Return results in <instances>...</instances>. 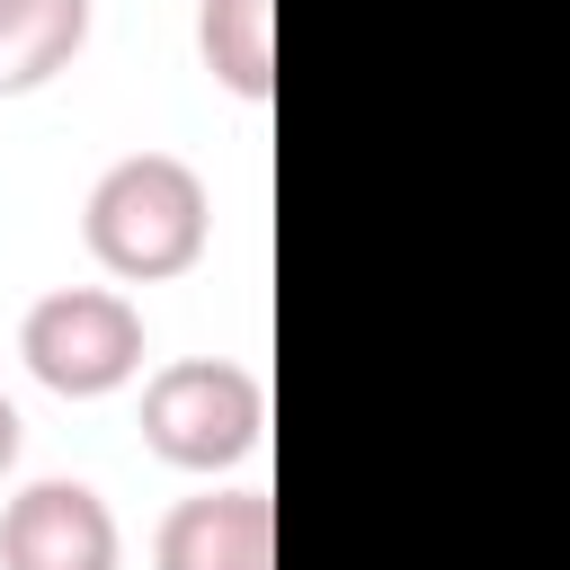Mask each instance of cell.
<instances>
[{"label": "cell", "mask_w": 570, "mask_h": 570, "mask_svg": "<svg viewBox=\"0 0 570 570\" xmlns=\"http://www.w3.org/2000/svg\"><path fill=\"white\" fill-rule=\"evenodd\" d=\"M160 570H276V499L267 490H196L151 534Z\"/></svg>", "instance_id": "obj_5"}, {"label": "cell", "mask_w": 570, "mask_h": 570, "mask_svg": "<svg viewBox=\"0 0 570 570\" xmlns=\"http://www.w3.org/2000/svg\"><path fill=\"white\" fill-rule=\"evenodd\" d=\"M196 53L214 89L232 98H276V0H196Z\"/></svg>", "instance_id": "obj_7"}, {"label": "cell", "mask_w": 570, "mask_h": 570, "mask_svg": "<svg viewBox=\"0 0 570 570\" xmlns=\"http://www.w3.org/2000/svg\"><path fill=\"white\" fill-rule=\"evenodd\" d=\"M125 534L89 481H27L0 508V570H116Z\"/></svg>", "instance_id": "obj_4"}, {"label": "cell", "mask_w": 570, "mask_h": 570, "mask_svg": "<svg viewBox=\"0 0 570 570\" xmlns=\"http://www.w3.org/2000/svg\"><path fill=\"white\" fill-rule=\"evenodd\" d=\"M80 240L116 285H160L187 276L214 240V196L196 178V160L178 151H125L98 169L89 205H80Z\"/></svg>", "instance_id": "obj_1"}, {"label": "cell", "mask_w": 570, "mask_h": 570, "mask_svg": "<svg viewBox=\"0 0 570 570\" xmlns=\"http://www.w3.org/2000/svg\"><path fill=\"white\" fill-rule=\"evenodd\" d=\"M267 436V392L232 356H169L142 383V445L178 472H232Z\"/></svg>", "instance_id": "obj_2"}, {"label": "cell", "mask_w": 570, "mask_h": 570, "mask_svg": "<svg viewBox=\"0 0 570 570\" xmlns=\"http://www.w3.org/2000/svg\"><path fill=\"white\" fill-rule=\"evenodd\" d=\"M18 356L62 401H107L142 374V312L116 285H53L18 321Z\"/></svg>", "instance_id": "obj_3"}, {"label": "cell", "mask_w": 570, "mask_h": 570, "mask_svg": "<svg viewBox=\"0 0 570 570\" xmlns=\"http://www.w3.org/2000/svg\"><path fill=\"white\" fill-rule=\"evenodd\" d=\"M98 0H0V98H36L89 45Z\"/></svg>", "instance_id": "obj_6"}, {"label": "cell", "mask_w": 570, "mask_h": 570, "mask_svg": "<svg viewBox=\"0 0 570 570\" xmlns=\"http://www.w3.org/2000/svg\"><path fill=\"white\" fill-rule=\"evenodd\" d=\"M18 454H27V419H18V401L0 392V481L18 472Z\"/></svg>", "instance_id": "obj_8"}]
</instances>
